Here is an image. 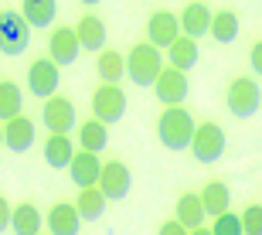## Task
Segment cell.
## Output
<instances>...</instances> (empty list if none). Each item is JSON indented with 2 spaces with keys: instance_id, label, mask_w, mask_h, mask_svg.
<instances>
[{
  "instance_id": "6da1fadb",
  "label": "cell",
  "mask_w": 262,
  "mask_h": 235,
  "mask_svg": "<svg viewBox=\"0 0 262 235\" xmlns=\"http://www.w3.org/2000/svg\"><path fill=\"white\" fill-rule=\"evenodd\" d=\"M194 130L198 123L184 106H167L160 113V123H157V137L167 150H187L194 140Z\"/></svg>"
},
{
  "instance_id": "7a4b0ae2",
  "label": "cell",
  "mask_w": 262,
  "mask_h": 235,
  "mask_svg": "<svg viewBox=\"0 0 262 235\" xmlns=\"http://www.w3.org/2000/svg\"><path fill=\"white\" fill-rule=\"evenodd\" d=\"M160 48H154L150 41H140L133 45L126 55V75L133 78L136 86H154L157 78H160Z\"/></svg>"
},
{
  "instance_id": "3957f363",
  "label": "cell",
  "mask_w": 262,
  "mask_h": 235,
  "mask_svg": "<svg viewBox=\"0 0 262 235\" xmlns=\"http://www.w3.org/2000/svg\"><path fill=\"white\" fill-rule=\"evenodd\" d=\"M225 102H228V113L238 119H249L259 113L262 106V92H259V82L249 75H238L228 82V92H225Z\"/></svg>"
},
{
  "instance_id": "277c9868",
  "label": "cell",
  "mask_w": 262,
  "mask_h": 235,
  "mask_svg": "<svg viewBox=\"0 0 262 235\" xmlns=\"http://www.w3.org/2000/svg\"><path fill=\"white\" fill-rule=\"evenodd\" d=\"M31 45V24L24 20L20 10H0V51L4 55H24Z\"/></svg>"
},
{
  "instance_id": "5b68a950",
  "label": "cell",
  "mask_w": 262,
  "mask_h": 235,
  "mask_svg": "<svg viewBox=\"0 0 262 235\" xmlns=\"http://www.w3.org/2000/svg\"><path fill=\"white\" fill-rule=\"evenodd\" d=\"M225 130L218 126V123H198L194 130V140H191V154H194V160H201V164H214V160H222L225 154Z\"/></svg>"
},
{
  "instance_id": "8992f818",
  "label": "cell",
  "mask_w": 262,
  "mask_h": 235,
  "mask_svg": "<svg viewBox=\"0 0 262 235\" xmlns=\"http://www.w3.org/2000/svg\"><path fill=\"white\" fill-rule=\"evenodd\" d=\"M123 113H126V92L119 86H102L92 92V116L102 119V123H116V119H123Z\"/></svg>"
},
{
  "instance_id": "52a82bcc",
  "label": "cell",
  "mask_w": 262,
  "mask_h": 235,
  "mask_svg": "<svg viewBox=\"0 0 262 235\" xmlns=\"http://www.w3.org/2000/svg\"><path fill=\"white\" fill-rule=\"evenodd\" d=\"M129 184H133V177H129V167L123 160H106L102 164V174H99V191L106 195V201H123L129 195Z\"/></svg>"
},
{
  "instance_id": "ba28073f",
  "label": "cell",
  "mask_w": 262,
  "mask_h": 235,
  "mask_svg": "<svg viewBox=\"0 0 262 235\" xmlns=\"http://www.w3.org/2000/svg\"><path fill=\"white\" fill-rule=\"evenodd\" d=\"M58 65L51 58H38V61H31V69H28V89L34 92L38 99H51L55 92H58Z\"/></svg>"
},
{
  "instance_id": "9c48e42d",
  "label": "cell",
  "mask_w": 262,
  "mask_h": 235,
  "mask_svg": "<svg viewBox=\"0 0 262 235\" xmlns=\"http://www.w3.org/2000/svg\"><path fill=\"white\" fill-rule=\"evenodd\" d=\"M181 38V20L170 14V10H157L146 20V41L154 48H170L174 41Z\"/></svg>"
},
{
  "instance_id": "30bf717a",
  "label": "cell",
  "mask_w": 262,
  "mask_h": 235,
  "mask_svg": "<svg viewBox=\"0 0 262 235\" xmlns=\"http://www.w3.org/2000/svg\"><path fill=\"white\" fill-rule=\"evenodd\" d=\"M99 174H102V160L99 154L92 150H78L72 157V164H68V177H72V184L82 191V187H96L99 184Z\"/></svg>"
},
{
  "instance_id": "8fae6325",
  "label": "cell",
  "mask_w": 262,
  "mask_h": 235,
  "mask_svg": "<svg viewBox=\"0 0 262 235\" xmlns=\"http://www.w3.org/2000/svg\"><path fill=\"white\" fill-rule=\"evenodd\" d=\"M154 92L164 106H181L187 99V72L181 69H164L160 78L154 82Z\"/></svg>"
},
{
  "instance_id": "7c38bea8",
  "label": "cell",
  "mask_w": 262,
  "mask_h": 235,
  "mask_svg": "<svg viewBox=\"0 0 262 235\" xmlns=\"http://www.w3.org/2000/svg\"><path fill=\"white\" fill-rule=\"evenodd\" d=\"M41 119H45L48 133H68V130L75 126V106H72V99H65V96L45 99V113H41Z\"/></svg>"
},
{
  "instance_id": "4fadbf2b",
  "label": "cell",
  "mask_w": 262,
  "mask_h": 235,
  "mask_svg": "<svg viewBox=\"0 0 262 235\" xmlns=\"http://www.w3.org/2000/svg\"><path fill=\"white\" fill-rule=\"evenodd\" d=\"M78 51H82V45H78V34L75 28H55V34L48 38V55L55 65H72V61L78 58Z\"/></svg>"
},
{
  "instance_id": "5bb4252c",
  "label": "cell",
  "mask_w": 262,
  "mask_h": 235,
  "mask_svg": "<svg viewBox=\"0 0 262 235\" xmlns=\"http://www.w3.org/2000/svg\"><path fill=\"white\" fill-rule=\"evenodd\" d=\"M4 147H10L14 154H28L34 147V119H28L24 113L4 123Z\"/></svg>"
},
{
  "instance_id": "9a60e30c",
  "label": "cell",
  "mask_w": 262,
  "mask_h": 235,
  "mask_svg": "<svg viewBox=\"0 0 262 235\" xmlns=\"http://www.w3.org/2000/svg\"><path fill=\"white\" fill-rule=\"evenodd\" d=\"M181 34H187V38H201V34H208V28H211V10H208V4H201V0H191L184 10H181Z\"/></svg>"
},
{
  "instance_id": "2e32d148",
  "label": "cell",
  "mask_w": 262,
  "mask_h": 235,
  "mask_svg": "<svg viewBox=\"0 0 262 235\" xmlns=\"http://www.w3.org/2000/svg\"><path fill=\"white\" fill-rule=\"evenodd\" d=\"M78 208L72 201H58V205L48 211V228L51 235H78Z\"/></svg>"
},
{
  "instance_id": "e0dca14e",
  "label": "cell",
  "mask_w": 262,
  "mask_h": 235,
  "mask_svg": "<svg viewBox=\"0 0 262 235\" xmlns=\"http://www.w3.org/2000/svg\"><path fill=\"white\" fill-rule=\"evenodd\" d=\"M41 228H45V218L31 201H24L10 211V232L14 235H41Z\"/></svg>"
},
{
  "instance_id": "ac0fdd59",
  "label": "cell",
  "mask_w": 262,
  "mask_h": 235,
  "mask_svg": "<svg viewBox=\"0 0 262 235\" xmlns=\"http://www.w3.org/2000/svg\"><path fill=\"white\" fill-rule=\"evenodd\" d=\"M75 34H78V45H82V51H102V45H106V24L96 17V14H85V17L78 20V28H75Z\"/></svg>"
},
{
  "instance_id": "d6986e66",
  "label": "cell",
  "mask_w": 262,
  "mask_h": 235,
  "mask_svg": "<svg viewBox=\"0 0 262 235\" xmlns=\"http://www.w3.org/2000/svg\"><path fill=\"white\" fill-rule=\"evenodd\" d=\"M201 205H204V215H225L228 211V205H232V191H228V184L225 181H208L201 191Z\"/></svg>"
},
{
  "instance_id": "ffe728a7",
  "label": "cell",
  "mask_w": 262,
  "mask_h": 235,
  "mask_svg": "<svg viewBox=\"0 0 262 235\" xmlns=\"http://www.w3.org/2000/svg\"><path fill=\"white\" fill-rule=\"evenodd\" d=\"M167 58H170V69H181V72H191L198 65V58H201V51H198V41L187 38V34H181V38L167 48Z\"/></svg>"
},
{
  "instance_id": "44dd1931",
  "label": "cell",
  "mask_w": 262,
  "mask_h": 235,
  "mask_svg": "<svg viewBox=\"0 0 262 235\" xmlns=\"http://www.w3.org/2000/svg\"><path fill=\"white\" fill-rule=\"evenodd\" d=\"M75 157V143L68 140V133H48V143H45V164L48 167H68Z\"/></svg>"
},
{
  "instance_id": "7402d4cb",
  "label": "cell",
  "mask_w": 262,
  "mask_h": 235,
  "mask_svg": "<svg viewBox=\"0 0 262 235\" xmlns=\"http://www.w3.org/2000/svg\"><path fill=\"white\" fill-rule=\"evenodd\" d=\"M174 218L181 222L184 228H201L204 222V205H201V195H181L177 198V205H174Z\"/></svg>"
},
{
  "instance_id": "603a6c76",
  "label": "cell",
  "mask_w": 262,
  "mask_h": 235,
  "mask_svg": "<svg viewBox=\"0 0 262 235\" xmlns=\"http://www.w3.org/2000/svg\"><path fill=\"white\" fill-rule=\"evenodd\" d=\"M20 14L31 28H48L55 14H58V0H24L20 4Z\"/></svg>"
},
{
  "instance_id": "cb8c5ba5",
  "label": "cell",
  "mask_w": 262,
  "mask_h": 235,
  "mask_svg": "<svg viewBox=\"0 0 262 235\" xmlns=\"http://www.w3.org/2000/svg\"><path fill=\"white\" fill-rule=\"evenodd\" d=\"M96 72L99 78L106 82V86H119V78L126 75V58L119 55V51H99V58H96Z\"/></svg>"
},
{
  "instance_id": "d4e9b609",
  "label": "cell",
  "mask_w": 262,
  "mask_h": 235,
  "mask_svg": "<svg viewBox=\"0 0 262 235\" xmlns=\"http://www.w3.org/2000/svg\"><path fill=\"white\" fill-rule=\"evenodd\" d=\"M208 34H211L218 45H232V41L238 38V14H235V10H218V14H211Z\"/></svg>"
},
{
  "instance_id": "484cf974",
  "label": "cell",
  "mask_w": 262,
  "mask_h": 235,
  "mask_svg": "<svg viewBox=\"0 0 262 235\" xmlns=\"http://www.w3.org/2000/svg\"><path fill=\"white\" fill-rule=\"evenodd\" d=\"M75 208H78V218H82V222H96V218H102V211H106V195H102L99 187H82Z\"/></svg>"
},
{
  "instance_id": "4316f807",
  "label": "cell",
  "mask_w": 262,
  "mask_h": 235,
  "mask_svg": "<svg viewBox=\"0 0 262 235\" xmlns=\"http://www.w3.org/2000/svg\"><path fill=\"white\" fill-rule=\"evenodd\" d=\"M78 143H82V150H92V154L106 150V143H109L106 123H102V119H85V123L78 126Z\"/></svg>"
},
{
  "instance_id": "83f0119b",
  "label": "cell",
  "mask_w": 262,
  "mask_h": 235,
  "mask_svg": "<svg viewBox=\"0 0 262 235\" xmlns=\"http://www.w3.org/2000/svg\"><path fill=\"white\" fill-rule=\"evenodd\" d=\"M14 116H20V89L14 82H0V119L7 123Z\"/></svg>"
},
{
  "instance_id": "f1b7e54d",
  "label": "cell",
  "mask_w": 262,
  "mask_h": 235,
  "mask_svg": "<svg viewBox=\"0 0 262 235\" xmlns=\"http://www.w3.org/2000/svg\"><path fill=\"white\" fill-rule=\"evenodd\" d=\"M211 235H245V232H242V218H238V215H232V211L218 215V218H214Z\"/></svg>"
},
{
  "instance_id": "f546056e",
  "label": "cell",
  "mask_w": 262,
  "mask_h": 235,
  "mask_svg": "<svg viewBox=\"0 0 262 235\" xmlns=\"http://www.w3.org/2000/svg\"><path fill=\"white\" fill-rule=\"evenodd\" d=\"M238 218H242V232L245 235H262V205H249Z\"/></svg>"
},
{
  "instance_id": "4dcf8cb0",
  "label": "cell",
  "mask_w": 262,
  "mask_h": 235,
  "mask_svg": "<svg viewBox=\"0 0 262 235\" xmlns=\"http://www.w3.org/2000/svg\"><path fill=\"white\" fill-rule=\"evenodd\" d=\"M249 65H252L255 75H262V41H255L252 51H249Z\"/></svg>"
},
{
  "instance_id": "1f68e13d",
  "label": "cell",
  "mask_w": 262,
  "mask_h": 235,
  "mask_svg": "<svg viewBox=\"0 0 262 235\" xmlns=\"http://www.w3.org/2000/svg\"><path fill=\"white\" fill-rule=\"evenodd\" d=\"M157 235H187V228L181 225L177 218H170V222H164V225H160V232H157Z\"/></svg>"
},
{
  "instance_id": "d6a6232c",
  "label": "cell",
  "mask_w": 262,
  "mask_h": 235,
  "mask_svg": "<svg viewBox=\"0 0 262 235\" xmlns=\"http://www.w3.org/2000/svg\"><path fill=\"white\" fill-rule=\"evenodd\" d=\"M10 211H14V208L7 205V198L0 195V232H7V228H10Z\"/></svg>"
},
{
  "instance_id": "836d02e7",
  "label": "cell",
  "mask_w": 262,
  "mask_h": 235,
  "mask_svg": "<svg viewBox=\"0 0 262 235\" xmlns=\"http://www.w3.org/2000/svg\"><path fill=\"white\" fill-rule=\"evenodd\" d=\"M187 235H211V228H191Z\"/></svg>"
},
{
  "instance_id": "e575fe53",
  "label": "cell",
  "mask_w": 262,
  "mask_h": 235,
  "mask_svg": "<svg viewBox=\"0 0 262 235\" xmlns=\"http://www.w3.org/2000/svg\"><path fill=\"white\" fill-rule=\"evenodd\" d=\"M82 4H89V7H96V4H102V0H82Z\"/></svg>"
},
{
  "instance_id": "d590c367",
  "label": "cell",
  "mask_w": 262,
  "mask_h": 235,
  "mask_svg": "<svg viewBox=\"0 0 262 235\" xmlns=\"http://www.w3.org/2000/svg\"><path fill=\"white\" fill-rule=\"evenodd\" d=\"M0 147H4V126H0Z\"/></svg>"
}]
</instances>
